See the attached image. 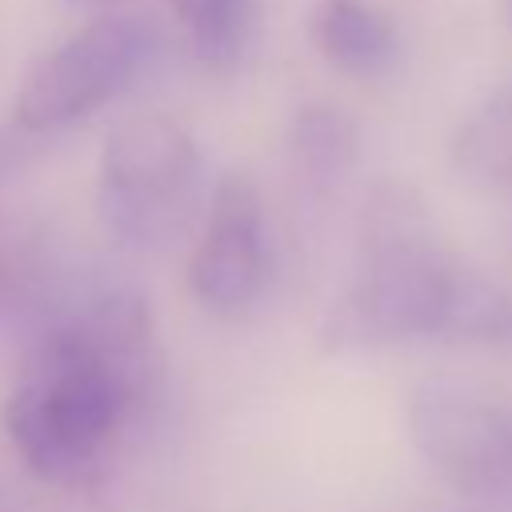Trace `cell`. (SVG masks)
Masks as SVG:
<instances>
[{
    "instance_id": "cell-1",
    "label": "cell",
    "mask_w": 512,
    "mask_h": 512,
    "mask_svg": "<svg viewBox=\"0 0 512 512\" xmlns=\"http://www.w3.org/2000/svg\"><path fill=\"white\" fill-rule=\"evenodd\" d=\"M148 388V308L132 292H104L32 344L4 400V432L28 472L84 488L104 472Z\"/></svg>"
},
{
    "instance_id": "cell-2",
    "label": "cell",
    "mask_w": 512,
    "mask_h": 512,
    "mask_svg": "<svg viewBox=\"0 0 512 512\" xmlns=\"http://www.w3.org/2000/svg\"><path fill=\"white\" fill-rule=\"evenodd\" d=\"M336 348L512 336V296L440 236L424 196L404 180L372 184L356 224V264L324 320Z\"/></svg>"
},
{
    "instance_id": "cell-13",
    "label": "cell",
    "mask_w": 512,
    "mask_h": 512,
    "mask_svg": "<svg viewBox=\"0 0 512 512\" xmlns=\"http://www.w3.org/2000/svg\"><path fill=\"white\" fill-rule=\"evenodd\" d=\"M68 4H72V8H84V12H96V16H100V12H116V8H120V4H128V0H68Z\"/></svg>"
},
{
    "instance_id": "cell-3",
    "label": "cell",
    "mask_w": 512,
    "mask_h": 512,
    "mask_svg": "<svg viewBox=\"0 0 512 512\" xmlns=\"http://www.w3.org/2000/svg\"><path fill=\"white\" fill-rule=\"evenodd\" d=\"M200 184V152L192 132L160 112L120 120L96 172V212L128 248L164 244L188 216Z\"/></svg>"
},
{
    "instance_id": "cell-5",
    "label": "cell",
    "mask_w": 512,
    "mask_h": 512,
    "mask_svg": "<svg viewBox=\"0 0 512 512\" xmlns=\"http://www.w3.org/2000/svg\"><path fill=\"white\" fill-rule=\"evenodd\" d=\"M420 460L460 496L512 492V412L460 384H420L408 400Z\"/></svg>"
},
{
    "instance_id": "cell-4",
    "label": "cell",
    "mask_w": 512,
    "mask_h": 512,
    "mask_svg": "<svg viewBox=\"0 0 512 512\" xmlns=\"http://www.w3.org/2000/svg\"><path fill=\"white\" fill-rule=\"evenodd\" d=\"M152 56V28L124 12H100L48 48L16 92L12 116L28 136L60 132L120 96Z\"/></svg>"
},
{
    "instance_id": "cell-6",
    "label": "cell",
    "mask_w": 512,
    "mask_h": 512,
    "mask_svg": "<svg viewBox=\"0 0 512 512\" xmlns=\"http://www.w3.org/2000/svg\"><path fill=\"white\" fill-rule=\"evenodd\" d=\"M268 280L264 204L244 172L212 184L200 240L188 256V288L212 316H244Z\"/></svg>"
},
{
    "instance_id": "cell-12",
    "label": "cell",
    "mask_w": 512,
    "mask_h": 512,
    "mask_svg": "<svg viewBox=\"0 0 512 512\" xmlns=\"http://www.w3.org/2000/svg\"><path fill=\"white\" fill-rule=\"evenodd\" d=\"M24 148H28L24 140L16 144V136H0V176H4L12 164H20V160H24Z\"/></svg>"
},
{
    "instance_id": "cell-11",
    "label": "cell",
    "mask_w": 512,
    "mask_h": 512,
    "mask_svg": "<svg viewBox=\"0 0 512 512\" xmlns=\"http://www.w3.org/2000/svg\"><path fill=\"white\" fill-rule=\"evenodd\" d=\"M24 280H28L24 260H20V256H8V252H0V308H8L4 300H12V296H20V292H24Z\"/></svg>"
},
{
    "instance_id": "cell-10",
    "label": "cell",
    "mask_w": 512,
    "mask_h": 512,
    "mask_svg": "<svg viewBox=\"0 0 512 512\" xmlns=\"http://www.w3.org/2000/svg\"><path fill=\"white\" fill-rule=\"evenodd\" d=\"M456 168L480 184L512 188V80L496 88L456 132Z\"/></svg>"
},
{
    "instance_id": "cell-9",
    "label": "cell",
    "mask_w": 512,
    "mask_h": 512,
    "mask_svg": "<svg viewBox=\"0 0 512 512\" xmlns=\"http://www.w3.org/2000/svg\"><path fill=\"white\" fill-rule=\"evenodd\" d=\"M184 48L204 72H236L256 32V0H168Z\"/></svg>"
},
{
    "instance_id": "cell-7",
    "label": "cell",
    "mask_w": 512,
    "mask_h": 512,
    "mask_svg": "<svg viewBox=\"0 0 512 512\" xmlns=\"http://www.w3.org/2000/svg\"><path fill=\"white\" fill-rule=\"evenodd\" d=\"M308 36L332 68L356 80H376L392 72L400 56L396 24L368 0H316L308 16Z\"/></svg>"
},
{
    "instance_id": "cell-8",
    "label": "cell",
    "mask_w": 512,
    "mask_h": 512,
    "mask_svg": "<svg viewBox=\"0 0 512 512\" xmlns=\"http://www.w3.org/2000/svg\"><path fill=\"white\" fill-rule=\"evenodd\" d=\"M292 172L312 196H332L360 156V132L344 108L332 104H304L288 132Z\"/></svg>"
}]
</instances>
